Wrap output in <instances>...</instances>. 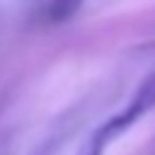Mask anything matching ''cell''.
I'll use <instances>...</instances> for the list:
<instances>
[{"instance_id": "1", "label": "cell", "mask_w": 155, "mask_h": 155, "mask_svg": "<svg viewBox=\"0 0 155 155\" xmlns=\"http://www.w3.org/2000/svg\"><path fill=\"white\" fill-rule=\"evenodd\" d=\"M153 107H155V73H150L143 80V85L138 87V92L131 97V102L119 114H114L111 119H107L104 124H99L85 138V143L78 148L75 155H104V150L119 136H124L131 126H136V121L143 119Z\"/></svg>"}, {"instance_id": "3", "label": "cell", "mask_w": 155, "mask_h": 155, "mask_svg": "<svg viewBox=\"0 0 155 155\" xmlns=\"http://www.w3.org/2000/svg\"><path fill=\"white\" fill-rule=\"evenodd\" d=\"M58 145H56V140H46V143H41L31 155H53V150H56Z\"/></svg>"}, {"instance_id": "2", "label": "cell", "mask_w": 155, "mask_h": 155, "mask_svg": "<svg viewBox=\"0 0 155 155\" xmlns=\"http://www.w3.org/2000/svg\"><path fill=\"white\" fill-rule=\"evenodd\" d=\"M82 7V0H51L48 5V19L51 22H65Z\"/></svg>"}]
</instances>
